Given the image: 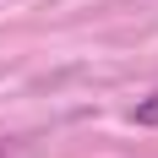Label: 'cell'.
I'll return each instance as SVG.
<instances>
[{"label":"cell","mask_w":158,"mask_h":158,"mask_svg":"<svg viewBox=\"0 0 158 158\" xmlns=\"http://www.w3.org/2000/svg\"><path fill=\"white\" fill-rule=\"evenodd\" d=\"M131 120H136V126H158V93H147L142 104L131 109Z\"/></svg>","instance_id":"6da1fadb"},{"label":"cell","mask_w":158,"mask_h":158,"mask_svg":"<svg viewBox=\"0 0 158 158\" xmlns=\"http://www.w3.org/2000/svg\"><path fill=\"white\" fill-rule=\"evenodd\" d=\"M22 153V142H11V136H0V158H16Z\"/></svg>","instance_id":"7a4b0ae2"}]
</instances>
